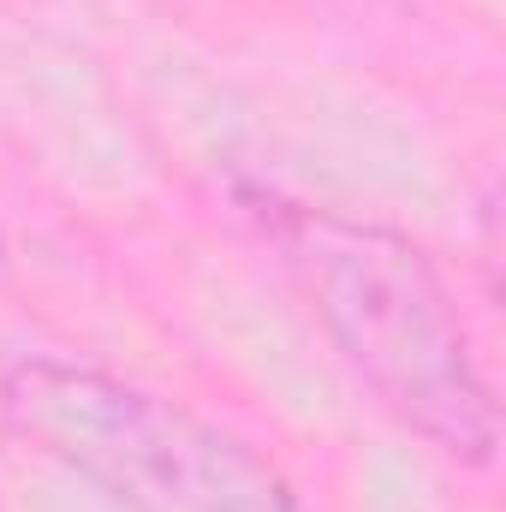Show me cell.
Returning a JSON list of instances; mask_svg holds the SVG:
<instances>
[{"label": "cell", "mask_w": 506, "mask_h": 512, "mask_svg": "<svg viewBox=\"0 0 506 512\" xmlns=\"http://www.w3.org/2000/svg\"><path fill=\"white\" fill-rule=\"evenodd\" d=\"M239 209L304 292L316 328L381 411L453 465L501 447L495 393L429 251L399 227L239 185Z\"/></svg>", "instance_id": "6da1fadb"}, {"label": "cell", "mask_w": 506, "mask_h": 512, "mask_svg": "<svg viewBox=\"0 0 506 512\" xmlns=\"http://www.w3.org/2000/svg\"><path fill=\"white\" fill-rule=\"evenodd\" d=\"M0 423L120 512H304L256 441L102 364H6Z\"/></svg>", "instance_id": "7a4b0ae2"}]
</instances>
